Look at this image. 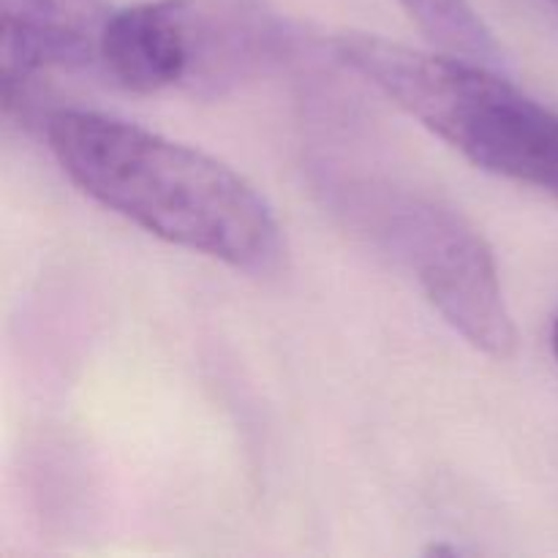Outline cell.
<instances>
[{
    "instance_id": "cell-1",
    "label": "cell",
    "mask_w": 558,
    "mask_h": 558,
    "mask_svg": "<svg viewBox=\"0 0 558 558\" xmlns=\"http://www.w3.org/2000/svg\"><path fill=\"white\" fill-rule=\"evenodd\" d=\"M44 134L71 183L145 232L254 276L281 262L265 196L199 147L93 109H54Z\"/></svg>"
},
{
    "instance_id": "cell-2",
    "label": "cell",
    "mask_w": 558,
    "mask_h": 558,
    "mask_svg": "<svg viewBox=\"0 0 558 558\" xmlns=\"http://www.w3.org/2000/svg\"><path fill=\"white\" fill-rule=\"evenodd\" d=\"M336 58L474 167L558 202V112L488 63L374 33H341Z\"/></svg>"
},
{
    "instance_id": "cell-3",
    "label": "cell",
    "mask_w": 558,
    "mask_h": 558,
    "mask_svg": "<svg viewBox=\"0 0 558 558\" xmlns=\"http://www.w3.org/2000/svg\"><path fill=\"white\" fill-rule=\"evenodd\" d=\"M314 185L330 213L412 272L430 305L477 352L512 357L518 336L499 265L461 210L409 183L327 163L316 167Z\"/></svg>"
},
{
    "instance_id": "cell-4",
    "label": "cell",
    "mask_w": 558,
    "mask_h": 558,
    "mask_svg": "<svg viewBox=\"0 0 558 558\" xmlns=\"http://www.w3.org/2000/svg\"><path fill=\"white\" fill-rule=\"evenodd\" d=\"M294 44L270 0H150L112 14L104 71L134 93L223 98L272 74Z\"/></svg>"
},
{
    "instance_id": "cell-5",
    "label": "cell",
    "mask_w": 558,
    "mask_h": 558,
    "mask_svg": "<svg viewBox=\"0 0 558 558\" xmlns=\"http://www.w3.org/2000/svg\"><path fill=\"white\" fill-rule=\"evenodd\" d=\"M112 14L107 0H0L3 112L20 109L47 71L101 69Z\"/></svg>"
},
{
    "instance_id": "cell-6",
    "label": "cell",
    "mask_w": 558,
    "mask_h": 558,
    "mask_svg": "<svg viewBox=\"0 0 558 558\" xmlns=\"http://www.w3.org/2000/svg\"><path fill=\"white\" fill-rule=\"evenodd\" d=\"M414 25L445 52L499 65L505 49L469 0H398Z\"/></svg>"
},
{
    "instance_id": "cell-7",
    "label": "cell",
    "mask_w": 558,
    "mask_h": 558,
    "mask_svg": "<svg viewBox=\"0 0 558 558\" xmlns=\"http://www.w3.org/2000/svg\"><path fill=\"white\" fill-rule=\"evenodd\" d=\"M518 5H523L526 11H532L534 16H539L543 22H548L554 31H558V0H515Z\"/></svg>"
},
{
    "instance_id": "cell-8",
    "label": "cell",
    "mask_w": 558,
    "mask_h": 558,
    "mask_svg": "<svg viewBox=\"0 0 558 558\" xmlns=\"http://www.w3.org/2000/svg\"><path fill=\"white\" fill-rule=\"evenodd\" d=\"M554 354H556V360H558V319H556V325H554Z\"/></svg>"
}]
</instances>
